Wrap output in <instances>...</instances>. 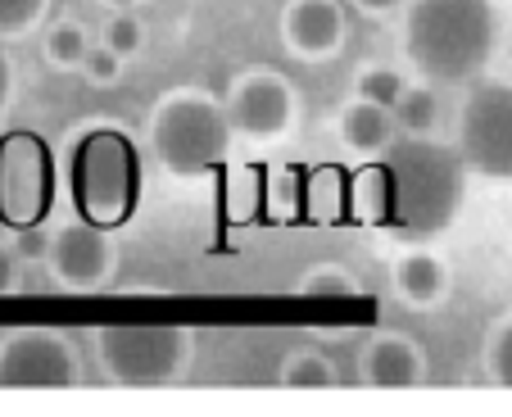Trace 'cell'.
<instances>
[{
	"instance_id": "f1b7e54d",
	"label": "cell",
	"mask_w": 512,
	"mask_h": 417,
	"mask_svg": "<svg viewBox=\"0 0 512 417\" xmlns=\"http://www.w3.org/2000/svg\"><path fill=\"white\" fill-rule=\"evenodd\" d=\"M10 100H14V59L5 50V41H0V114L10 109Z\"/></svg>"
},
{
	"instance_id": "30bf717a",
	"label": "cell",
	"mask_w": 512,
	"mask_h": 417,
	"mask_svg": "<svg viewBox=\"0 0 512 417\" xmlns=\"http://www.w3.org/2000/svg\"><path fill=\"white\" fill-rule=\"evenodd\" d=\"M46 268L64 291H100L114 282L118 272V245L109 236V227H96L87 218L59 223L46 236Z\"/></svg>"
},
{
	"instance_id": "7a4b0ae2",
	"label": "cell",
	"mask_w": 512,
	"mask_h": 417,
	"mask_svg": "<svg viewBox=\"0 0 512 417\" xmlns=\"http://www.w3.org/2000/svg\"><path fill=\"white\" fill-rule=\"evenodd\" d=\"M404 59L431 87H467L499 46L490 0H404Z\"/></svg>"
},
{
	"instance_id": "1f68e13d",
	"label": "cell",
	"mask_w": 512,
	"mask_h": 417,
	"mask_svg": "<svg viewBox=\"0 0 512 417\" xmlns=\"http://www.w3.org/2000/svg\"><path fill=\"white\" fill-rule=\"evenodd\" d=\"M105 10H136V5H145V0H100Z\"/></svg>"
},
{
	"instance_id": "4316f807",
	"label": "cell",
	"mask_w": 512,
	"mask_h": 417,
	"mask_svg": "<svg viewBox=\"0 0 512 417\" xmlns=\"http://www.w3.org/2000/svg\"><path fill=\"white\" fill-rule=\"evenodd\" d=\"M82 73H87V82H96V87H114V82L123 78V59H118L109 46L91 41L87 59H82Z\"/></svg>"
},
{
	"instance_id": "ba28073f",
	"label": "cell",
	"mask_w": 512,
	"mask_h": 417,
	"mask_svg": "<svg viewBox=\"0 0 512 417\" xmlns=\"http://www.w3.org/2000/svg\"><path fill=\"white\" fill-rule=\"evenodd\" d=\"M223 114L232 136L250 146H277L300 127V91L277 68H250L227 87Z\"/></svg>"
},
{
	"instance_id": "3957f363",
	"label": "cell",
	"mask_w": 512,
	"mask_h": 417,
	"mask_svg": "<svg viewBox=\"0 0 512 417\" xmlns=\"http://www.w3.org/2000/svg\"><path fill=\"white\" fill-rule=\"evenodd\" d=\"M68 195L78 218L96 227H123L141 200V150L118 123H87L68 146Z\"/></svg>"
},
{
	"instance_id": "cb8c5ba5",
	"label": "cell",
	"mask_w": 512,
	"mask_h": 417,
	"mask_svg": "<svg viewBox=\"0 0 512 417\" xmlns=\"http://www.w3.org/2000/svg\"><path fill=\"white\" fill-rule=\"evenodd\" d=\"M50 14V0H0V41H19L41 28Z\"/></svg>"
},
{
	"instance_id": "ac0fdd59",
	"label": "cell",
	"mask_w": 512,
	"mask_h": 417,
	"mask_svg": "<svg viewBox=\"0 0 512 417\" xmlns=\"http://www.w3.org/2000/svg\"><path fill=\"white\" fill-rule=\"evenodd\" d=\"M390 114H395L399 136H435V127H440V91L431 82H408L399 91V100L390 105Z\"/></svg>"
},
{
	"instance_id": "2e32d148",
	"label": "cell",
	"mask_w": 512,
	"mask_h": 417,
	"mask_svg": "<svg viewBox=\"0 0 512 417\" xmlns=\"http://www.w3.org/2000/svg\"><path fill=\"white\" fill-rule=\"evenodd\" d=\"M345 200H349V177L340 173L336 164L304 168L300 218H309V223H336V218H345Z\"/></svg>"
},
{
	"instance_id": "6da1fadb",
	"label": "cell",
	"mask_w": 512,
	"mask_h": 417,
	"mask_svg": "<svg viewBox=\"0 0 512 417\" xmlns=\"http://www.w3.org/2000/svg\"><path fill=\"white\" fill-rule=\"evenodd\" d=\"M390 218L386 232L404 245H426L454 227L467 195V164L435 136H395L386 150Z\"/></svg>"
},
{
	"instance_id": "8fae6325",
	"label": "cell",
	"mask_w": 512,
	"mask_h": 417,
	"mask_svg": "<svg viewBox=\"0 0 512 417\" xmlns=\"http://www.w3.org/2000/svg\"><path fill=\"white\" fill-rule=\"evenodd\" d=\"M281 46L304 64H327L345 46V10L340 0H286L281 10Z\"/></svg>"
},
{
	"instance_id": "277c9868",
	"label": "cell",
	"mask_w": 512,
	"mask_h": 417,
	"mask_svg": "<svg viewBox=\"0 0 512 417\" xmlns=\"http://www.w3.org/2000/svg\"><path fill=\"white\" fill-rule=\"evenodd\" d=\"M150 159L168 177H209L218 164H227L232 150V127H227L223 100L204 87H173L150 109Z\"/></svg>"
},
{
	"instance_id": "484cf974",
	"label": "cell",
	"mask_w": 512,
	"mask_h": 417,
	"mask_svg": "<svg viewBox=\"0 0 512 417\" xmlns=\"http://www.w3.org/2000/svg\"><path fill=\"white\" fill-rule=\"evenodd\" d=\"M485 377H490L494 386L512 390V313L490 331V340H485Z\"/></svg>"
},
{
	"instance_id": "9a60e30c",
	"label": "cell",
	"mask_w": 512,
	"mask_h": 417,
	"mask_svg": "<svg viewBox=\"0 0 512 417\" xmlns=\"http://www.w3.org/2000/svg\"><path fill=\"white\" fill-rule=\"evenodd\" d=\"M345 209L363 227H386V218H390V173H386V159H363V168L349 177Z\"/></svg>"
},
{
	"instance_id": "4dcf8cb0",
	"label": "cell",
	"mask_w": 512,
	"mask_h": 417,
	"mask_svg": "<svg viewBox=\"0 0 512 417\" xmlns=\"http://www.w3.org/2000/svg\"><path fill=\"white\" fill-rule=\"evenodd\" d=\"M358 14H368V19H390V14L404 10V0H354Z\"/></svg>"
},
{
	"instance_id": "d6986e66",
	"label": "cell",
	"mask_w": 512,
	"mask_h": 417,
	"mask_svg": "<svg viewBox=\"0 0 512 417\" xmlns=\"http://www.w3.org/2000/svg\"><path fill=\"white\" fill-rule=\"evenodd\" d=\"M277 381L290 390H327V386H336V363H331V354L313 350V345H295L281 359Z\"/></svg>"
},
{
	"instance_id": "e0dca14e",
	"label": "cell",
	"mask_w": 512,
	"mask_h": 417,
	"mask_svg": "<svg viewBox=\"0 0 512 417\" xmlns=\"http://www.w3.org/2000/svg\"><path fill=\"white\" fill-rule=\"evenodd\" d=\"M295 295L309 304H358L363 300V282L340 263H318L295 282Z\"/></svg>"
},
{
	"instance_id": "ffe728a7",
	"label": "cell",
	"mask_w": 512,
	"mask_h": 417,
	"mask_svg": "<svg viewBox=\"0 0 512 417\" xmlns=\"http://www.w3.org/2000/svg\"><path fill=\"white\" fill-rule=\"evenodd\" d=\"M41 50H46V64L55 68V73H78L82 59H87V50H91V32L82 28L78 19H59V23L46 28Z\"/></svg>"
},
{
	"instance_id": "9c48e42d",
	"label": "cell",
	"mask_w": 512,
	"mask_h": 417,
	"mask_svg": "<svg viewBox=\"0 0 512 417\" xmlns=\"http://www.w3.org/2000/svg\"><path fill=\"white\" fill-rule=\"evenodd\" d=\"M82 381L78 345L55 327H19L0 336V386L5 390H68Z\"/></svg>"
},
{
	"instance_id": "4fadbf2b",
	"label": "cell",
	"mask_w": 512,
	"mask_h": 417,
	"mask_svg": "<svg viewBox=\"0 0 512 417\" xmlns=\"http://www.w3.org/2000/svg\"><path fill=\"white\" fill-rule=\"evenodd\" d=\"M336 136H340V146L349 150V155L358 159H381L390 146H395V114H390L386 105H372V100L354 96L345 109L336 114Z\"/></svg>"
},
{
	"instance_id": "7c38bea8",
	"label": "cell",
	"mask_w": 512,
	"mask_h": 417,
	"mask_svg": "<svg viewBox=\"0 0 512 417\" xmlns=\"http://www.w3.org/2000/svg\"><path fill=\"white\" fill-rule=\"evenodd\" d=\"M358 381L372 390H417L426 381V354L404 331H377L358 354Z\"/></svg>"
},
{
	"instance_id": "52a82bcc",
	"label": "cell",
	"mask_w": 512,
	"mask_h": 417,
	"mask_svg": "<svg viewBox=\"0 0 512 417\" xmlns=\"http://www.w3.org/2000/svg\"><path fill=\"white\" fill-rule=\"evenodd\" d=\"M467 173L512 182V82H476L458 109V141Z\"/></svg>"
},
{
	"instance_id": "83f0119b",
	"label": "cell",
	"mask_w": 512,
	"mask_h": 417,
	"mask_svg": "<svg viewBox=\"0 0 512 417\" xmlns=\"http://www.w3.org/2000/svg\"><path fill=\"white\" fill-rule=\"evenodd\" d=\"M19 286V254L10 245H0V295H10Z\"/></svg>"
},
{
	"instance_id": "7402d4cb",
	"label": "cell",
	"mask_w": 512,
	"mask_h": 417,
	"mask_svg": "<svg viewBox=\"0 0 512 417\" xmlns=\"http://www.w3.org/2000/svg\"><path fill=\"white\" fill-rule=\"evenodd\" d=\"M223 204H227V214H232V223L259 218L263 214V168L245 164V168H236V173H227Z\"/></svg>"
},
{
	"instance_id": "f546056e",
	"label": "cell",
	"mask_w": 512,
	"mask_h": 417,
	"mask_svg": "<svg viewBox=\"0 0 512 417\" xmlns=\"http://www.w3.org/2000/svg\"><path fill=\"white\" fill-rule=\"evenodd\" d=\"M14 254H19V259H41V254H46V236H41L37 227H23V232H19V245H14Z\"/></svg>"
},
{
	"instance_id": "8992f818",
	"label": "cell",
	"mask_w": 512,
	"mask_h": 417,
	"mask_svg": "<svg viewBox=\"0 0 512 417\" xmlns=\"http://www.w3.org/2000/svg\"><path fill=\"white\" fill-rule=\"evenodd\" d=\"M59 191V168L55 150L28 127L0 136V223L23 232V227H41L55 209Z\"/></svg>"
},
{
	"instance_id": "d4e9b609",
	"label": "cell",
	"mask_w": 512,
	"mask_h": 417,
	"mask_svg": "<svg viewBox=\"0 0 512 417\" xmlns=\"http://www.w3.org/2000/svg\"><path fill=\"white\" fill-rule=\"evenodd\" d=\"M100 46H109L118 59H132L145 46V28L132 10H109V23L100 28Z\"/></svg>"
},
{
	"instance_id": "44dd1931",
	"label": "cell",
	"mask_w": 512,
	"mask_h": 417,
	"mask_svg": "<svg viewBox=\"0 0 512 417\" xmlns=\"http://www.w3.org/2000/svg\"><path fill=\"white\" fill-rule=\"evenodd\" d=\"M304 209V168L281 164L263 173V214L272 218H300Z\"/></svg>"
},
{
	"instance_id": "603a6c76",
	"label": "cell",
	"mask_w": 512,
	"mask_h": 417,
	"mask_svg": "<svg viewBox=\"0 0 512 417\" xmlns=\"http://www.w3.org/2000/svg\"><path fill=\"white\" fill-rule=\"evenodd\" d=\"M404 87H408V78L395 64H363L358 68V78H354V96L372 100V105H386V109L395 105Z\"/></svg>"
},
{
	"instance_id": "5b68a950",
	"label": "cell",
	"mask_w": 512,
	"mask_h": 417,
	"mask_svg": "<svg viewBox=\"0 0 512 417\" xmlns=\"http://www.w3.org/2000/svg\"><path fill=\"white\" fill-rule=\"evenodd\" d=\"M91 340H96L100 372L127 390L173 386L195 363V331L177 322H114Z\"/></svg>"
},
{
	"instance_id": "5bb4252c",
	"label": "cell",
	"mask_w": 512,
	"mask_h": 417,
	"mask_svg": "<svg viewBox=\"0 0 512 417\" xmlns=\"http://www.w3.org/2000/svg\"><path fill=\"white\" fill-rule=\"evenodd\" d=\"M390 277H395V295L404 304H413V309H435V304L449 295L445 254L426 250V245H413V250L399 254L395 268H390Z\"/></svg>"
}]
</instances>
